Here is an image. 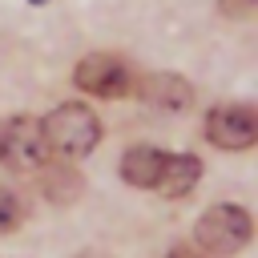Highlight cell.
Returning a JSON list of instances; mask_svg holds the SVG:
<instances>
[{
    "instance_id": "obj_1",
    "label": "cell",
    "mask_w": 258,
    "mask_h": 258,
    "mask_svg": "<svg viewBox=\"0 0 258 258\" xmlns=\"http://www.w3.org/2000/svg\"><path fill=\"white\" fill-rule=\"evenodd\" d=\"M40 129H44L48 149L69 153V157H85V153H93L97 141H101V121H97V113L85 109V105H77V101L52 109V113L40 121Z\"/></svg>"
},
{
    "instance_id": "obj_2",
    "label": "cell",
    "mask_w": 258,
    "mask_h": 258,
    "mask_svg": "<svg viewBox=\"0 0 258 258\" xmlns=\"http://www.w3.org/2000/svg\"><path fill=\"white\" fill-rule=\"evenodd\" d=\"M250 238H254V222H250V214H246L242 206H234V202L210 206V210L202 214V222H198V250H210V254H222V258L246 250Z\"/></svg>"
},
{
    "instance_id": "obj_3",
    "label": "cell",
    "mask_w": 258,
    "mask_h": 258,
    "mask_svg": "<svg viewBox=\"0 0 258 258\" xmlns=\"http://www.w3.org/2000/svg\"><path fill=\"white\" fill-rule=\"evenodd\" d=\"M0 161L12 173H32L48 161V141L36 117L28 113H12L0 121Z\"/></svg>"
},
{
    "instance_id": "obj_4",
    "label": "cell",
    "mask_w": 258,
    "mask_h": 258,
    "mask_svg": "<svg viewBox=\"0 0 258 258\" xmlns=\"http://www.w3.org/2000/svg\"><path fill=\"white\" fill-rule=\"evenodd\" d=\"M73 81H77L81 93H93V97H105V101L129 97L137 89V73L121 52H89V56H81V64L73 69Z\"/></svg>"
},
{
    "instance_id": "obj_5",
    "label": "cell",
    "mask_w": 258,
    "mask_h": 258,
    "mask_svg": "<svg viewBox=\"0 0 258 258\" xmlns=\"http://www.w3.org/2000/svg\"><path fill=\"white\" fill-rule=\"evenodd\" d=\"M206 137L218 149H250L258 141V113L250 105H214L206 113Z\"/></svg>"
},
{
    "instance_id": "obj_6",
    "label": "cell",
    "mask_w": 258,
    "mask_h": 258,
    "mask_svg": "<svg viewBox=\"0 0 258 258\" xmlns=\"http://www.w3.org/2000/svg\"><path fill=\"white\" fill-rule=\"evenodd\" d=\"M137 93L145 97L149 109H161V113H181L194 105V85L177 73H149Z\"/></svg>"
},
{
    "instance_id": "obj_7",
    "label": "cell",
    "mask_w": 258,
    "mask_h": 258,
    "mask_svg": "<svg viewBox=\"0 0 258 258\" xmlns=\"http://www.w3.org/2000/svg\"><path fill=\"white\" fill-rule=\"evenodd\" d=\"M161 165H165V153H161V149H153V145H133V149H125V157H121V177H125V185L153 189L157 177H161Z\"/></svg>"
},
{
    "instance_id": "obj_8",
    "label": "cell",
    "mask_w": 258,
    "mask_h": 258,
    "mask_svg": "<svg viewBox=\"0 0 258 258\" xmlns=\"http://www.w3.org/2000/svg\"><path fill=\"white\" fill-rule=\"evenodd\" d=\"M202 177V161L194 153H165V165H161V177L153 189H161L165 198H185Z\"/></svg>"
},
{
    "instance_id": "obj_9",
    "label": "cell",
    "mask_w": 258,
    "mask_h": 258,
    "mask_svg": "<svg viewBox=\"0 0 258 258\" xmlns=\"http://www.w3.org/2000/svg\"><path fill=\"white\" fill-rule=\"evenodd\" d=\"M81 185H85V177H81L77 169H64V165H56V169H48V173H44V185H40V194H44L52 206H73V202L81 198Z\"/></svg>"
},
{
    "instance_id": "obj_10",
    "label": "cell",
    "mask_w": 258,
    "mask_h": 258,
    "mask_svg": "<svg viewBox=\"0 0 258 258\" xmlns=\"http://www.w3.org/2000/svg\"><path fill=\"white\" fill-rule=\"evenodd\" d=\"M20 222H24V202H20L8 185H0V234L20 230Z\"/></svg>"
},
{
    "instance_id": "obj_11",
    "label": "cell",
    "mask_w": 258,
    "mask_h": 258,
    "mask_svg": "<svg viewBox=\"0 0 258 258\" xmlns=\"http://www.w3.org/2000/svg\"><path fill=\"white\" fill-rule=\"evenodd\" d=\"M218 8H222V16H230V20H250V16L258 12V0H218Z\"/></svg>"
},
{
    "instance_id": "obj_12",
    "label": "cell",
    "mask_w": 258,
    "mask_h": 258,
    "mask_svg": "<svg viewBox=\"0 0 258 258\" xmlns=\"http://www.w3.org/2000/svg\"><path fill=\"white\" fill-rule=\"evenodd\" d=\"M165 258H206V254H202V250H198L194 242H173Z\"/></svg>"
},
{
    "instance_id": "obj_13",
    "label": "cell",
    "mask_w": 258,
    "mask_h": 258,
    "mask_svg": "<svg viewBox=\"0 0 258 258\" xmlns=\"http://www.w3.org/2000/svg\"><path fill=\"white\" fill-rule=\"evenodd\" d=\"M36 4H40V0H36Z\"/></svg>"
}]
</instances>
